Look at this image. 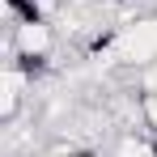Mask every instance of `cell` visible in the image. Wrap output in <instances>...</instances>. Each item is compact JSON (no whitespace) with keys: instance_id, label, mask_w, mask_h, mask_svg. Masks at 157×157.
Returning <instances> with one entry per match:
<instances>
[{"instance_id":"obj_2","label":"cell","mask_w":157,"mask_h":157,"mask_svg":"<svg viewBox=\"0 0 157 157\" xmlns=\"http://www.w3.org/2000/svg\"><path fill=\"white\" fill-rule=\"evenodd\" d=\"M140 106H144V128L157 136V94H140Z\"/></svg>"},{"instance_id":"obj_1","label":"cell","mask_w":157,"mask_h":157,"mask_svg":"<svg viewBox=\"0 0 157 157\" xmlns=\"http://www.w3.org/2000/svg\"><path fill=\"white\" fill-rule=\"evenodd\" d=\"M34 157H98V153H89V149H77V144L68 140V144H51L47 153H34Z\"/></svg>"}]
</instances>
